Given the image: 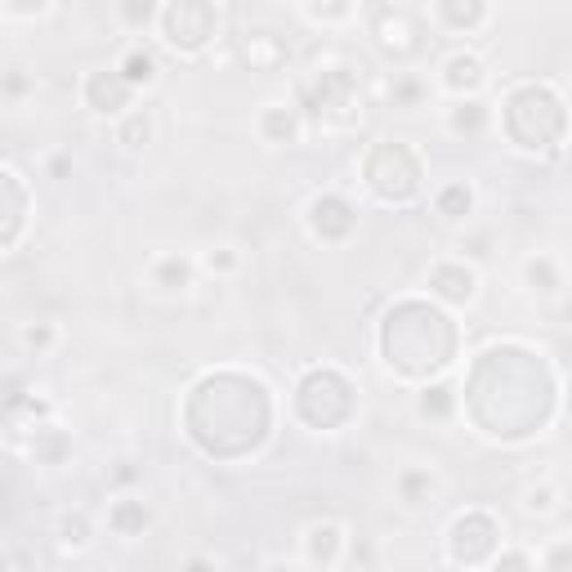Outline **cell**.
<instances>
[{"label": "cell", "mask_w": 572, "mask_h": 572, "mask_svg": "<svg viewBox=\"0 0 572 572\" xmlns=\"http://www.w3.org/2000/svg\"><path fill=\"white\" fill-rule=\"evenodd\" d=\"M259 130H264L273 143L296 139V135H300V117H296V108H286V103H268V112L259 117Z\"/></svg>", "instance_id": "8992f818"}, {"label": "cell", "mask_w": 572, "mask_h": 572, "mask_svg": "<svg viewBox=\"0 0 572 572\" xmlns=\"http://www.w3.org/2000/svg\"><path fill=\"white\" fill-rule=\"evenodd\" d=\"M161 28H166V41L175 50H197L215 37L219 14L206 5H175V10H161Z\"/></svg>", "instance_id": "6da1fadb"}, {"label": "cell", "mask_w": 572, "mask_h": 572, "mask_svg": "<svg viewBox=\"0 0 572 572\" xmlns=\"http://www.w3.org/2000/svg\"><path fill=\"white\" fill-rule=\"evenodd\" d=\"M192 259H179V255H161L157 264H152V282L161 286V291H188V286H192Z\"/></svg>", "instance_id": "277c9868"}, {"label": "cell", "mask_w": 572, "mask_h": 572, "mask_svg": "<svg viewBox=\"0 0 572 572\" xmlns=\"http://www.w3.org/2000/svg\"><path fill=\"white\" fill-rule=\"evenodd\" d=\"M447 126H452L456 135H478V130L487 126V108H483L478 99H461V103L447 112Z\"/></svg>", "instance_id": "ba28073f"}, {"label": "cell", "mask_w": 572, "mask_h": 572, "mask_svg": "<svg viewBox=\"0 0 572 572\" xmlns=\"http://www.w3.org/2000/svg\"><path fill=\"white\" fill-rule=\"evenodd\" d=\"M492 572H527V559L523 554H505V559H496Z\"/></svg>", "instance_id": "d6986e66"}, {"label": "cell", "mask_w": 572, "mask_h": 572, "mask_svg": "<svg viewBox=\"0 0 572 572\" xmlns=\"http://www.w3.org/2000/svg\"><path fill=\"white\" fill-rule=\"evenodd\" d=\"M443 86H447L452 94L478 90V86H483V63H478L474 54H452V59L443 63Z\"/></svg>", "instance_id": "3957f363"}, {"label": "cell", "mask_w": 572, "mask_h": 572, "mask_svg": "<svg viewBox=\"0 0 572 572\" xmlns=\"http://www.w3.org/2000/svg\"><path fill=\"white\" fill-rule=\"evenodd\" d=\"M184 572H210V568H206V563H201V559H192V563H188V568H184Z\"/></svg>", "instance_id": "ffe728a7"}, {"label": "cell", "mask_w": 572, "mask_h": 572, "mask_svg": "<svg viewBox=\"0 0 572 572\" xmlns=\"http://www.w3.org/2000/svg\"><path fill=\"white\" fill-rule=\"evenodd\" d=\"M206 268H210V273H215V268H219V273L237 268V250H233V246H219V255L210 250V255H206Z\"/></svg>", "instance_id": "e0dca14e"}, {"label": "cell", "mask_w": 572, "mask_h": 572, "mask_svg": "<svg viewBox=\"0 0 572 572\" xmlns=\"http://www.w3.org/2000/svg\"><path fill=\"white\" fill-rule=\"evenodd\" d=\"M305 14L314 23H345V19H354V5H309Z\"/></svg>", "instance_id": "9a60e30c"}, {"label": "cell", "mask_w": 572, "mask_h": 572, "mask_svg": "<svg viewBox=\"0 0 572 572\" xmlns=\"http://www.w3.org/2000/svg\"><path fill=\"white\" fill-rule=\"evenodd\" d=\"M54 340H59V327L54 323H23L19 327V345L28 354H45V349H54Z\"/></svg>", "instance_id": "8fae6325"}, {"label": "cell", "mask_w": 572, "mask_h": 572, "mask_svg": "<svg viewBox=\"0 0 572 572\" xmlns=\"http://www.w3.org/2000/svg\"><path fill=\"white\" fill-rule=\"evenodd\" d=\"M121 19H126V23H152L157 10H152V5H121Z\"/></svg>", "instance_id": "ac0fdd59"}, {"label": "cell", "mask_w": 572, "mask_h": 572, "mask_svg": "<svg viewBox=\"0 0 572 572\" xmlns=\"http://www.w3.org/2000/svg\"><path fill=\"white\" fill-rule=\"evenodd\" d=\"M554 510H559V492L550 483L523 487V514H554Z\"/></svg>", "instance_id": "4fadbf2b"}, {"label": "cell", "mask_w": 572, "mask_h": 572, "mask_svg": "<svg viewBox=\"0 0 572 572\" xmlns=\"http://www.w3.org/2000/svg\"><path fill=\"white\" fill-rule=\"evenodd\" d=\"M117 139H121L126 148H143V143L152 139V117H148V112H126Z\"/></svg>", "instance_id": "7c38bea8"}, {"label": "cell", "mask_w": 572, "mask_h": 572, "mask_svg": "<svg viewBox=\"0 0 572 572\" xmlns=\"http://www.w3.org/2000/svg\"><path fill=\"white\" fill-rule=\"evenodd\" d=\"M130 86H126V77L112 68V72H94L90 81H86V103H90V112H99V117H117L121 108H130Z\"/></svg>", "instance_id": "7a4b0ae2"}, {"label": "cell", "mask_w": 572, "mask_h": 572, "mask_svg": "<svg viewBox=\"0 0 572 572\" xmlns=\"http://www.w3.org/2000/svg\"><path fill=\"white\" fill-rule=\"evenodd\" d=\"M434 474H425V470H407L403 478H398V492H403V501L407 505H434Z\"/></svg>", "instance_id": "30bf717a"}, {"label": "cell", "mask_w": 572, "mask_h": 572, "mask_svg": "<svg viewBox=\"0 0 572 572\" xmlns=\"http://www.w3.org/2000/svg\"><path fill=\"white\" fill-rule=\"evenodd\" d=\"M416 407H421V416H447V412H452V389H447V385H434V389L421 394Z\"/></svg>", "instance_id": "5bb4252c"}, {"label": "cell", "mask_w": 572, "mask_h": 572, "mask_svg": "<svg viewBox=\"0 0 572 572\" xmlns=\"http://www.w3.org/2000/svg\"><path fill=\"white\" fill-rule=\"evenodd\" d=\"M121 77H126V86L130 90H148L152 81H157V59L143 50V45H135V50H126V59H121V68H117Z\"/></svg>", "instance_id": "5b68a950"}, {"label": "cell", "mask_w": 572, "mask_h": 572, "mask_svg": "<svg viewBox=\"0 0 572 572\" xmlns=\"http://www.w3.org/2000/svg\"><path fill=\"white\" fill-rule=\"evenodd\" d=\"M63 545H72V550L86 545V519L81 514L77 519H63Z\"/></svg>", "instance_id": "2e32d148"}, {"label": "cell", "mask_w": 572, "mask_h": 572, "mask_svg": "<svg viewBox=\"0 0 572 572\" xmlns=\"http://www.w3.org/2000/svg\"><path fill=\"white\" fill-rule=\"evenodd\" d=\"M470 210H474V192H470L465 184H452V188L438 192V215H443V219L461 224V219H470Z\"/></svg>", "instance_id": "9c48e42d"}, {"label": "cell", "mask_w": 572, "mask_h": 572, "mask_svg": "<svg viewBox=\"0 0 572 572\" xmlns=\"http://www.w3.org/2000/svg\"><path fill=\"white\" fill-rule=\"evenodd\" d=\"M429 19L434 23H443V28H452V32H470V28H478V23H487V5H465V10H452V5H434L429 10Z\"/></svg>", "instance_id": "52a82bcc"}]
</instances>
